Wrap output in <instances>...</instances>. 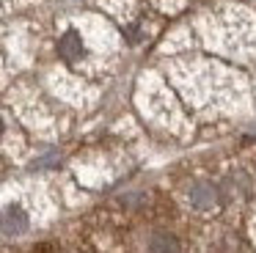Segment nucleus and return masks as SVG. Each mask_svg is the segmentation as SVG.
<instances>
[{
  "label": "nucleus",
  "instance_id": "1",
  "mask_svg": "<svg viewBox=\"0 0 256 253\" xmlns=\"http://www.w3.org/2000/svg\"><path fill=\"white\" fill-rule=\"evenodd\" d=\"M30 226V218L20 204H8L3 212H0V231L8 236H17V234H25Z\"/></svg>",
  "mask_w": 256,
  "mask_h": 253
},
{
  "label": "nucleus",
  "instance_id": "2",
  "mask_svg": "<svg viewBox=\"0 0 256 253\" xmlns=\"http://www.w3.org/2000/svg\"><path fill=\"white\" fill-rule=\"evenodd\" d=\"M190 204L196 209H212L218 204V190L212 184H193L190 187Z\"/></svg>",
  "mask_w": 256,
  "mask_h": 253
},
{
  "label": "nucleus",
  "instance_id": "3",
  "mask_svg": "<svg viewBox=\"0 0 256 253\" xmlns=\"http://www.w3.org/2000/svg\"><path fill=\"white\" fill-rule=\"evenodd\" d=\"M58 50H61V55L66 60H78L80 55H83V38H80L78 30H66L61 36V44H58Z\"/></svg>",
  "mask_w": 256,
  "mask_h": 253
},
{
  "label": "nucleus",
  "instance_id": "4",
  "mask_svg": "<svg viewBox=\"0 0 256 253\" xmlns=\"http://www.w3.org/2000/svg\"><path fill=\"white\" fill-rule=\"evenodd\" d=\"M149 250L152 253H179V242L171 234H154L149 242Z\"/></svg>",
  "mask_w": 256,
  "mask_h": 253
},
{
  "label": "nucleus",
  "instance_id": "5",
  "mask_svg": "<svg viewBox=\"0 0 256 253\" xmlns=\"http://www.w3.org/2000/svg\"><path fill=\"white\" fill-rule=\"evenodd\" d=\"M3 130H6V126H3V118H0V135H3Z\"/></svg>",
  "mask_w": 256,
  "mask_h": 253
}]
</instances>
